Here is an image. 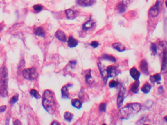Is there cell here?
Wrapping results in <instances>:
<instances>
[{"label":"cell","instance_id":"cell-1","mask_svg":"<svg viewBox=\"0 0 167 125\" xmlns=\"http://www.w3.org/2000/svg\"><path fill=\"white\" fill-rule=\"evenodd\" d=\"M141 109V105L139 103H130L119 110L118 117L122 120H128L135 116Z\"/></svg>","mask_w":167,"mask_h":125},{"label":"cell","instance_id":"cell-2","mask_svg":"<svg viewBox=\"0 0 167 125\" xmlns=\"http://www.w3.org/2000/svg\"><path fill=\"white\" fill-rule=\"evenodd\" d=\"M43 108L50 115H53L55 113V108H56V104H55L54 95L51 91L46 90L43 95V102H42Z\"/></svg>","mask_w":167,"mask_h":125},{"label":"cell","instance_id":"cell-3","mask_svg":"<svg viewBox=\"0 0 167 125\" xmlns=\"http://www.w3.org/2000/svg\"><path fill=\"white\" fill-rule=\"evenodd\" d=\"M8 70L6 67L2 68L0 79V94L2 97L8 95Z\"/></svg>","mask_w":167,"mask_h":125},{"label":"cell","instance_id":"cell-4","mask_svg":"<svg viewBox=\"0 0 167 125\" xmlns=\"http://www.w3.org/2000/svg\"><path fill=\"white\" fill-rule=\"evenodd\" d=\"M22 75L28 80H35L38 76L37 71L33 67L24 69L22 72Z\"/></svg>","mask_w":167,"mask_h":125},{"label":"cell","instance_id":"cell-5","mask_svg":"<svg viewBox=\"0 0 167 125\" xmlns=\"http://www.w3.org/2000/svg\"><path fill=\"white\" fill-rule=\"evenodd\" d=\"M126 97V89L125 86L122 85L121 89H120V91L118 92V98H117V106H118V108L122 107V104H123V101H124L125 98Z\"/></svg>","mask_w":167,"mask_h":125},{"label":"cell","instance_id":"cell-6","mask_svg":"<svg viewBox=\"0 0 167 125\" xmlns=\"http://www.w3.org/2000/svg\"><path fill=\"white\" fill-rule=\"evenodd\" d=\"M98 68L100 70V74L102 75L103 80V82H104V84H106V82H107V80H108V71H107V68H106L103 66V64L102 63H98Z\"/></svg>","mask_w":167,"mask_h":125},{"label":"cell","instance_id":"cell-7","mask_svg":"<svg viewBox=\"0 0 167 125\" xmlns=\"http://www.w3.org/2000/svg\"><path fill=\"white\" fill-rule=\"evenodd\" d=\"M160 9H161V6H159V5H157L156 3L153 7H151V8H150V12H149L150 15L151 16L152 18H156V17H157L159 12H160Z\"/></svg>","mask_w":167,"mask_h":125},{"label":"cell","instance_id":"cell-8","mask_svg":"<svg viewBox=\"0 0 167 125\" xmlns=\"http://www.w3.org/2000/svg\"><path fill=\"white\" fill-rule=\"evenodd\" d=\"M162 73H166L167 72V48L165 47L163 50V62H162V67H161Z\"/></svg>","mask_w":167,"mask_h":125},{"label":"cell","instance_id":"cell-9","mask_svg":"<svg viewBox=\"0 0 167 125\" xmlns=\"http://www.w3.org/2000/svg\"><path fill=\"white\" fill-rule=\"evenodd\" d=\"M107 71H108L109 77H115L117 75L120 73V71L118 68L114 66H110L107 68Z\"/></svg>","mask_w":167,"mask_h":125},{"label":"cell","instance_id":"cell-10","mask_svg":"<svg viewBox=\"0 0 167 125\" xmlns=\"http://www.w3.org/2000/svg\"><path fill=\"white\" fill-rule=\"evenodd\" d=\"M112 47L113 49H115V50H116L118 52H123L126 50L125 46L123 44H122V43H119V42L112 44Z\"/></svg>","mask_w":167,"mask_h":125},{"label":"cell","instance_id":"cell-11","mask_svg":"<svg viewBox=\"0 0 167 125\" xmlns=\"http://www.w3.org/2000/svg\"><path fill=\"white\" fill-rule=\"evenodd\" d=\"M95 2V0H77V3L81 6L87 7L92 6Z\"/></svg>","mask_w":167,"mask_h":125},{"label":"cell","instance_id":"cell-12","mask_svg":"<svg viewBox=\"0 0 167 125\" xmlns=\"http://www.w3.org/2000/svg\"><path fill=\"white\" fill-rule=\"evenodd\" d=\"M55 37H56L58 40H59L60 41H62V42L67 41L66 35H65V34L62 31H61V30L57 31L56 33H55Z\"/></svg>","mask_w":167,"mask_h":125},{"label":"cell","instance_id":"cell-13","mask_svg":"<svg viewBox=\"0 0 167 125\" xmlns=\"http://www.w3.org/2000/svg\"><path fill=\"white\" fill-rule=\"evenodd\" d=\"M130 75L134 80H138L141 74H140V72L135 67H133L130 70Z\"/></svg>","mask_w":167,"mask_h":125},{"label":"cell","instance_id":"cell-14","mask_svg":"<svg viewBox=\"0 0 167 125\" xmlns=\"http://www.w3.org/2000/svg\"><path fill=\"white\" fill-rule=\"evenodd\" d=\"M140 68H141V70L145 75H148V73H148V63L144 60H141V62L140 63Z\"/></svg>","mask_w":167,"mask_h":125},{"label":"cell","instance_id":"cell-15","mask_svg":"<svg viewBox=\"0 0 167 125\" xmlns=\"http://www.w3.org/2000/svg\"><path fill=\"white\" fill-rule=\"evenodd\" d=\"M33 32H34L35 35L39 36V37H42V38H44L46 35L45 30H44V28H43V27H38V28H35Z\"/></svg>","mask_w":167,"mask_h":125},{"label":"cell","instance_id":"cell-16","mask_svg":"<svg viewBox=\"0 0 167 125\" xmlns=\"http://www.w3.org/2000/svg\"><path fill=\"white\" fill-rule=\"evenodd\" d=\"M85 81L88 85L92 84L94 82V79L91 76V70H87L85 73Z\"/></svg>","mask_w":167,"mask_h":125},{"label":"cell","instance_id":"cell-17","mask_svg":"<svg viewBox=\"0 0 167 125\" xmlns=\"http://www.w3.org/2000/svg\"><path fill=\"white\" fill-rule=\"evenodd\" d=\"M78 44V41L76 39H75L73 37H69V40H68V45L69 47H75Z\"/></svg>","mask_w":167,"mask_h":125},{"label":"cell","instance_id":"cell-18","mask_svg":"<svg viewBox=\"0 0 167 125\" xmlns=\"http://www.w3.org/2000/svg\"><path fill=\"white\" fill-rule=\"evenodd\" d=\"M94 25V22L93 20H89L87 22H85L84 25H83V30L87 31L89 29H91V28H93Z\"/></svg>","mask_w":167,"mask_h":125},{"label":"cell","instance_id":"cell-19","mask_svg":"<svg viewBox=\"0 0 167 125\" xmlns=\"http://www.w3.org/2000/svg\"><path fill=\"white\" fill-rule=\"evenodd\" d=\"M139 81H138V80H135V82L132 84V87H131V91L134 94L138 93V90H139Z\"/></svg>","mask_w":167,"mask_h":125},{"label":"cell","instance_id":"cell-20","mask_svg":"<svg viewBox=\"0 0 167 125\" xmlns=\"http://www.w3.org/2000/svg\"><path fill=\"white\" fill-rule=\"evenodd\" d=\"M68 85H64L62 88V96L63 98H68L69 95V89H68Z\"/></svg>","mask_w":167,"mask_h":125},{"label":"cell","instance_id":"cell-21","mask_svg":"<svg viewBox=\"0 0 167 125\" xmlns=\"http://www.w3.org/2000/svg\"><path fill=\"white\" fill-rule=\"evenodd\" d=\"M65 13H66L67 18L69 19H74L76 17V13L72 9H67L65 11Z\"/></svg>","mask_w":167,"mask_h":125},{"label":"cell","instance_id":"cell-22","mask_svg":"<svg viewBox=\"0 0 167 125\" xmlns=\"http://www.w3.org/2000/svg\"><path fill=\"white\" fill-rule=\"evenodd\" d=\"M101 59L104 60H109V61H111L112 62V63H116V57H114L112 55H108V54H103V55L101 57Z\"/></svg>","mask_w":167,"mask_h":125},{"label":"cell","instance_id":"cell-23","mask_svg":"<svg viewBox=\"0 0 167 125\" xmlns=\"http://www.w3.org/2000/svg\"><path fill=\"white\" fill-rule=\"evenodd\" d=\"M150 81H151L152 82H153V83H154V82H159L161 80V75L159 73L154 74L153 75L150 76Z\"/></svg>","mask_w":167,"mask_h":125},{"label":"cell","instance_id":"cell-24","mask_svg":"<svg viewBox=\"0 0 167 125\" xmlns=\"http://www.w3.org/2000/svg\"><path fill=\"white\" fill-rule=\"evenodd\" d=\"M71 105L73 107L76 108L78 109H80L82 107V102L79 99H73L71 101Z\"/></svg>","mask_w":167,"mask_h":125},{"label":"cell","instance_id":"cell-25","mask_svg":"<svg viewBox=\"0 0 167 125\" xmlns=\"http://www.w3.org/2000/svg\"><path fill=\"white\" fill-rule=\"evenodd\" d=\"M126 5H125L123 2H121V3H119V4L117 5V6H116V10L118 11V12H120V13H122V12H124L125 11L126 9Z\"/></svg>","mask_w":167,"mask_h":125},{"label":"cell","instance_id":"cell-26","mask_svg":"<svg viewBox=\"0 0 167 125\" xmlns=\"http://www.w3.org/2000/svg\"><path fill=\"white\" fill-rule=\"evenodd\" d=\"M150 89H151V86L149 83L144 84L141 88V91H143V93H148L150 91Z\"/></svg>","mask_w":167,"mask_h":125},{"label":"cell","instance_id":"cell-27","mask_svg":"<svg viewBox=\"0 0 167 125\" xmlns=\"http://www.w3.org/2000/svg\"><path fill=\"white\" fill-rule=\"evenodd\" d=\"M73 114L71 112H69V111H66L64 114V118L65 119V121H71L73 118Z\"/></svg>","mask_w":167,"mask_h":125},{"label":"cell","instance_id":"cell-28","mask_svg":"<svg viewBox=\"0 0 167 125\" xmlns=\"http://www.w3.org/2000/svg\"><path fill=\"white\" fill-rule=\"evenodd\" d=\"M30 94L33 96V97H34L35 98H37V99H39V98H41V96H40V95L39 94V92H38L37 91L36 89H31L30 90Z\"/></svg>","mask_w":167,"mask_h":125},{"label":"cell","instance_id":"cell-29","mask_svg":"<svg viewBox=\"0 0 167 125\" xmlns=\"http://www.w3.org/2000/svg\"><path fill=\"white\" fill-rule=\"evenodd\" d=\"M150 50H151L152 54L153 55H156L157 53V44L153 43L151 44V46H150Z\"/></svg>","mask_w":167,"mask_h":125},{"label":"cell","instance_id":"cell-30","mask_svg":"<svg viewBox=\"0 0 167 125\" xmlns=\"http://www.w3.org/2000/svg\"><path fill=\"white\" fill-rule=\"evenodd\" d=\"M33 9L34 10V12H37V13H38V12H41L42 9H43V6H41V5H35V6H33Z\"/></svg>","mask_w":167,"mask_h":125},{"label":"cell","instance_id":"cell-31","mask_svg":"<svg viewBox=\"0 0 167 125\" xmlns=\"http://www.w3.org/2000/svg\"><path fill=\"white\" fill-rule=\"evenodd\" d=\"M119 85V82L116 80H112V81L109 82V85L110 88H116L118 85Z\"/></svg>","mask_w":167,"mask_h":125},{"label":"cell","instance_id":"cell-32","mask_svg":"<svg viewBox=\"0 0 167 125\" xmlns=\"http://www.w3.org/2000/svg\"><path fill=\"white\" fill-rule=\"evenodd\" d=\"M18 94H16V95H15L13 97L10 99L9 101V103L11 104V105H14V104H15L17 101H18Z\"/></svg>","mask_w":167,"mask_h":125},{"label":"cell","instance_id":"cell-33","mask_svg":"<svg viewBox=\"0 0 167 125\" xmlns=\"http://www.w3.org/2000/svg\"><path fill=\"white\" fill-rule=\"evenodd\" d=\"M99 108H100V111H102V112H105L106 109V103H101L99 106Z\"/></svg>","mask_w":167,"mask_h":125},{"label":"cell","instance_id":"cell-34","mask_svg":"<svg viewBox=\"0 0 167 125\" xmlns=\"http://www.w3.org/2000/svg\"><path fill=\"white\" fill-rule=\"evenodd\" d=\"M91 47H94V48L98 47L99 43H98V42H97V41H94L91 42Z\"/></svg>","mask_w":167,"mask_h":125},{"label":"cell","instance_id":"cell-35","mask_svg":"<svg viewBox=\"0 0 167 125\" xmlns=\"http://www.w3.org/2000/svg\"><path fill=\"white\" fill-rule=\"evenodd\" d=\"M76 64H77V62L76 61H71L70 63H69V66H71V68H75V66H76Z\"/></svg>","mask_w":167,"mask_h":125},{"label":"cell","instance_id":"cell-36","mask_svg":"<svg viewBox=\"0 0 167 125\" xmlns=\"http://www.w3.org/2000/svg\"><path fill=\"white\" fill-rule=\"evenodd\" d=\"M6 108H7V107H6V105L1 106V107H0V113H2V112H4V111L6 110Z\"/></svg>","mask_w":167,"mask_h":125},{"label":"cell","instance_id":"cell-37","mask_svg":"<svg viewBox=\"0 0 167 125\" xmlns=\"http://www.w3.org/2000/svg\"><path fill=\"white\" fill-rule=\"evenodd\" d=\"M163 2V0H157V4L159 5V6H162Z\"/></svg>","mask_w":167,"mask_h":125},{"label":"cell","instance_id":"cell-38","mask_svg":"<svg viewBox=\"0 0 167 125\" xmlns=\"http://www.w3.org/2000/svg\"><path fill=\"white\" fill-rule=\"evenodd\" d=\"M14 124H15H15H19V125H21V123L20 122L19 120H15V122H14Z\"/></svg>","mask_w":167,"mask_h":125},{"label":"cell","instance_id":"cell-39","mask_svg":"<svg viewBox=\"0 0 167 125\" xmlns=\"http://www.w3.org/2000/svg\"><path fill=\"white\" fill-rule=\"evenodd\" d=\"M159 93H160V94L163 93V86H159Z\"/></svg>","mask_w":167,"mask_h":125},{"label":"cell","instance_id":"cell-40","mask_svg":"<svg viewBox=\"0 0 167 125\" xmlns=\"http://www.w3.org/2000/svg\"><path fill=\"white\" fill-rule=\"evenodd\" d=\"M51 124H52V125H59V124H59V122H57V121H53V123Z\"/></svg>","mask_w":167,"mask_h":125},{"label":"cell","instance_id":"cell-41","mask_svg":"<svg viewBox=\"0 0 167 125\" xmlns=\"http://www.w3.org/2000/svg\"><path fill=\"white\" fill-rule=\"evenodd\" d=\"M164 120H165L166 121H167V116H166V117H164Z\"/></svg>","mask_w":167,"mask_h":125},{"label":"cell","instance_id":"cell-42","mask_svg":"<svg viewBox=\"0 0 167 125\" xmlns=\"http://www.w3.org/2000/svg\"><path fill=\"white\" fill-rule=\"evenodd\" d=\"M165 4H166V7H167V0H166V1Z\"/></svg>","mask_w":167,"mask_h":125}]
</instances>
